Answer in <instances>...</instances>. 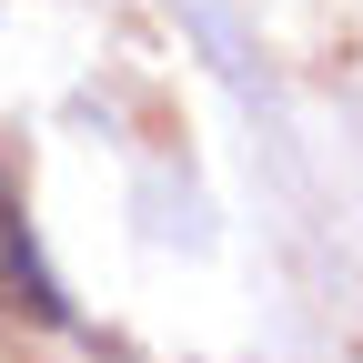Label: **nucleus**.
Segmentation results:
<instances>
[]
</instances>
